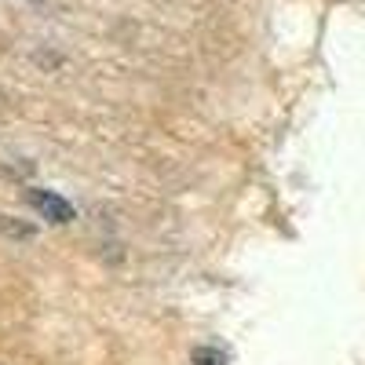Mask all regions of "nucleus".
<instances>
[{
	"mask_svg": "<svg viewBox=\"0 0 365 365\" xmlns=\"http://www.w3.org/2000/svg\"><path fill=\"white\" fill-rule=\"evenodd\" d=\"M227 358H223V351H216V347H201V351H194V365H223Z\"/></svg>",
	"mask_w": 365,
	"mask_h": 365,
	"instance_id": "f03ea898",
	"label": "nucleus"
},
{
	"mask_svg": "<svg viewBox=\"0 0 365 365\" xmlns=\"http://www.w3.org/2000/svg\"><path fill=\"white\" fill-rule=\"evenodd\" d=\"M26 201L34 205L48 223H70V220H73V205H70L66 197H58L55 190H29Z\"/></svg>",
	"mask_w": 365,
	"mask_h": 365,
	"instance_id": "f257e3e1",
	"label": "nucleus"
}]
</instances>
